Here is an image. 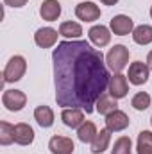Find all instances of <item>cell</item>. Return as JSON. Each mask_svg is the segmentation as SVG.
I'll return each instance as SVG.
<instances>
[{
	"mask_svg": "<svg viewBox=\"0 0 152 154\" xmlns=\"http://www.w3.org/2000/svg\"><path fill=\"white\" fill-rule=\"evenodd\" d=\"M61 118H63V124L72 129L81 127L84 124V113L81 108H65L61 113Z\"/></svg>",
	"mask_w": 152,
	"mask_h": 154,
	"instance_id": "obj_13",
	"label": "cell"
},
{
	"mask_svg": "<svg viewBox=\"0 0 152 154\" xmlns=\"http://www.w3.org/2000/svg\"><path fill=\"white\" fill-rule=\"evenodd\" d=\"M150 18H152V7H150Z\"/></svg>",
	"mask_w": 152,
	"mask_h": 154,
	"instance_id": "obj_29",
	"label": "cell"
},
{
	"mask_svg": "<svg viewBox=\"0 0 152 154\" xmlns=\"http://www.w3.org/2000/svg\"><path fill=\"white\" fill-rule=\"evenodd\" d=\"M111 31L116 36H127L134 31V22L125 14H116L111 20Z\"/></svg>",
	"mask_w": 152,
	"mask_h": 154,
	"instance_id": "obj_8",
	"label": "cell"
},
{
	"mask_svg": "<svg viewBox=\"0 0 152 154\" xmlns=\"http://www.w3.org/2000/svg\"><path fill=\"white\" fill-rule=\"evenodd\" d=\"M100 2H102V4H106V5H114L118 0H100Z\"/></svg>",
	"mask_w": 152,
	"mask_h": 154,
	"instance_id": "obj_28",
	"label": "cell"
},
{
	"mask_svg": "<svg viewBox=\"0 0 152 154\" xmlns=\"http://www.w3.org/2000/svg\"><path fill=\"white\" fill-rule=\"evenodd\" d=\"M34 118L41 127H50L54 124V111L48 106H38L34 109Z\"/></svg>",
	"mask_w": 152,
	"mask_h": 154,
	"instance_id": "obj_20",
	"label": "cell"
},
{
	"mask_svg": "<svg viewBox=\"0 0 152 154\" xmlns=\"http://www.w3.org/2000/svg\"><path fill=\"white\" fill-rule=\"evenodd\" d=\"M34 41L41 48H48V47L56 45V41H57V31L52 29V27H41L34 34Z\"/></svg>",
	"mask_w": 152,
	"mask_h": 154,
	"instance_id": "obj_12",
	"label": "cell"
},
{
	"mask_svg": "<svg viewBox=\"0 0 152 154\" xmlns=\"http://www.w3.org/2000/svg\"><path fill=\"white\" fill-rule=\"evenodd\" d=\"M116 100H118V99H114L111 93H106V91H104V93L99 97V100H97V104H95V106H97L95 109H97L100 115H109L111 111L116 109V106H118Z\"/></svg>",
	"mask_w": 152,
	"mask_h": 154,
	"instance_id": "obj_17",
	"label": "cell"
},
{
	"mask_svg": "<svg viewBox=\"0 0 152 154\" xmlns=\"http://www.w3.org/2000/svg\"><path fill=\"white\" fill-rule=\"evenodd\" d=\"M131 106H132L134 109H138V111H145V109L150 106V95L145 93V91L136 93V95L132 97V100H131Z\"/></svg>",
	"mask_w": 152,
	"mask_h": 154,
	"instance_id": "obj_24",
	"label": "cell"
},
{
	"mask_svg": "<svg viewBox=\"0 0 152 154\" xmlns=\"http://www.w3.org/2000/svg\"><path fill=\"white\" fill-rule=\"evenodd\" d=\"M52 61L57 106L93 113V106L111 79L102 52L84 39H68L57 43Z\"/></svg>",
	"mask_w": 152,
	"mask_h": 154,
	"instance_id": "obj_1",
	"label": "cell"
},
{
	"mask_svg": "<svg viewBox=\"0 0 152 154\" xmlns=\"http://www.w3.org/2000/svg\"><path fill=\"white\" fill-rule=\"evenodd\" d=\"M14 142V125L9 122H0V143L2 145H11Z\"/></svg>",
	"mask_w": 152,
	"mask_h": 154,
	"instance_id": "obj_23",
	"label": "cell"
},
{
	"mask_svg": "<svg viewBox=\"0 0 152 154\" xmlns=\"http://www.w3.org/2000/svg\"><path fill=\"white\" fill-rule=\"evenodd\" d=\"M129 116L125 115L123 111L120 109H114L109 115H106V127L111 131V133H116V131H123L127 125H129Z\"/></svg>",
	"mask_w": 152,
	"mask_h": 154,
	"instance_id": "obj_9",
	"label": "cell"
},
{
	"mask_svg": "<svg viewBox=\"0 0 152 154\" xmlns=\"http://www.w3.org/2000/svg\"><path fill=\"white\" fill-rule=\"evenodd\" d=\"M149 74H150V68L147 63H141V61H136L129 66V82L134 84V86H141L149 81Z\"/></svg>",
	"mask_w": 152,
	"mask_h": 154,
	"instance_id": "obj_5",
	"label": "cell"
},
{
	"mask_svg": "<svg viewBox=\"0 0 152 154\" xmlns=\"http://www.w3.org/2000/svg\"><path fill=\"white\" fill-rule=\"evenodd\" d=\"M27 102V97L22 90H5L2 95V104L9 109V111H20L23 109Z\"/></svg>",
	"mask_w": 152,
	"mask_h": 154,
	"instance_id": "obj_4",
	"label": "cell"
},
{
	"mask_svg": "<svg viewBox=\"0 0 152 154\" xmlns=\"http://www.w3.org/2000/svg\"><path fill=\"white\" fill-rule=\"evenodd\" d=\"M97 133L99 131H97V127H95L93 122H84L81 127H77V136H79V140L82 143H91L95 140Z\"/></svg>",
	"mask_w": 152,
	"mask_h": 154,
	"instance_id": "obj_18",
	"label": "cell"
},
{
	"mask_svg": "<svg viewBox=\"0 0 152 154\" xmlns=\"http://www.w3.org/2000/svg\"><path fill=\"white\" fill-rule=\"evenodd\" d=\"M136 151H138V154H152V133L150 131H141L138 134Z\"/></svg>",
	"mask_w": 152,
	"mask_h": 154,
	"instance_id": "obj_22",
	"label": "cell"
},
{
	"mask_svg": "<svg viewBox=\"0 0 152 154\" xmlns=\"http://www.w3.org/2000/svg\"><path fill=\"white\" fill-rule=\"evenodd\" d=\"M109 142H111V131H109L108 127H106V129H100V131L97 133L95 140L91 142V152L93 154H102L108 149Z\"/></svg>",
	"mask_w": 152,
	"mask_h": 154,
	"instance_id": "obj_16",
	"label": "cell"
},
{
	"mask_svg": "<svg viewBox=\"0 0 152 154\" xmlns=\"http://www.w3.org/2000/svg\"><path fill=\"white\" fill-rule=\"evenodd\" d=\"M132 39H134V43H138V45H149L152 43V27L150 25H138V27H134V31H132Z\"/></svg>",
	"mask_w": 152,
	"mask_h": 154,
	"instance_id": "obj_19",
	"label": "cell"
},
{
	"mask_svg": "<svg viewBox=\"0 0 152 154\" xmlns=\"http://www.w3.org/2000/svg\"><path fill=\"white\" fill-rule=\"evenodd\" d=\"M7 5H11V7H23L25 4H27V0H4Z\"/></svg>",
	"mask_w": 152,
	"mask_h": 154,
	"instance_id": "obj_26",
	"label": "cell"
},
{
	"mask_svg": "<svg viewBox=\"0 0 152 154\" xmlns=\"http://www.w3.org/2000/svg\"><path fill=\"white\" fill-rule=\"evenodd\" d=\"M106 63L114 74H120L129 63V48L125 45H114L106 56Z\"/></svg>",
	"mask_w": 152,
	"mask_h": 154,
	"instance_id": "obj_2",
	"label": "cell"
},
{
	"mask_svg": "<svg viewBox=\"0 0 152 154\" xmlns=\"http://www.w3.org/2000/svg\"><path fill=\"white\" fill-rule=\"evenodd\" d=\"M59 34L68 39H77L82 34V27L77 22H63L59 25Z\"/></svg>",
	"mask_w": 152,
	"mask_h": 154,
	"instance_id": "obj_21",
	"label": "cell"
},
{
	"mask_svg": "<svg viewBox=\"0 0 152 154\" xmlns=\"http://www.w3.org/2000/svg\"><path fill=\"white\" fill-rule=\"evenodd\" d=\"M147 65H149V68L152 70V50L149 52V56H147Z\"/></svg>",
	"mask_w": 152,
	"mask_h": 154,
	"instance_id": "obj_27",
	"label": "cell"
},
{
	"mask_svg": "<svg viewBox=\"0 0 152 154\" xmlns=\"http://www.w3.org/2000/svg\"><path fill=\"white\" fill-rule=\"evenodd\" d=\"M14 142L18 145H31L34 142V129L29 124H16L14 125Z\"/></svg>",
	"mask_w": 152,
	"mask_h": 154,
	"instance_id": "obj_14",
	"label": "cell"
},
{
	"mask_svg": "<svg viewBox=\"0 0 152 154\" xmlns=\"http://www.w3.org/2000/svg\"><path fill=\"white\" fill-rule=\"evenodd\" d=\"M150 124H152V118H150Z\"/></svg>",
	"mask_w": 152,
	"mask_h": 154,
	"instance_id": "obj_30",
	"label": "cell"
},
{
	"mask_svg": "<svg viewBox=\"0 0 152 154\" xmlns=\"http://www.w3.org/2000/svg\"><path fill=\"white\" fill-rule=\"evenodd\" d=\"M88 36H90V41H91L95 47H99V48L109 45V41H111V32H109V29L104 27V25H93V27L88 31Z\"/></svg>",
	"mask_w": 152,
	"mask_h": 154,
	"instance_id": "obj_11",
	"label": "cell"
},
{
	"mask_svg": "<svg viewBox=\"0 0 152 154\" xmlns=\"http://www.w3.org/2000/svg\"><path fill=\"white\" fill-rule=\"evenodd\" d=\"M48 149L52 154H72L75 145L72 142V138L66 136H52L48 142Z\"/></svg>",
	"mask_w": 152,
	"mask_h": 154,
	"instance_id": "obj_10",
	"label": "cell"
},
{
	"mask_svg": "<svg viewBox=\"0 0 152 154\" xmlns=\"http://www.w3.org/2000/svg\"><path fill=\"white\" fill-rule=\"evenodd\" d=\"M131 149H132L131 138H129V136H120V138L114 142L111 154H131Z\"/></svg>",
	"mask_w": 152,
	"mask_h": 154,
	"instance_id": "obj_25",
	"label": "cell"
},
{
	"mask_svg": "<svg viewBox=\"0 0 152 154\" xmlns=\"http://www.w3.org/2000/svg\"><path fill=\"white\" fill-rule=\"evenodd\" d=\"M39 14L47 22H56L61 16V4L57 0H45L39 7Z\"/></svg>",
	"mask_w": 152,
	"mask_h": 154,
	"instance_id": "obj_15",
	"label": "cell"
},
{
	"mask_svg": "<svg viewBox=\"0 0 152 154\" xmlns=\"http://www.w3.org/2000/svg\"><path fill=\"white\" fill-rule=\"evenodd\" d=\"M108 91L113 95L114 99H123L129 91V82H127V77L122 75V74H114L109 79V84H108Z\"/></svg>",
	"mask_w": 152,
	"mask_h": 154,
	"instance_id": "obj_7",
	"label": "cell"
},
{
	"mask_svg": "<svg viewBox=\"0 0 152 154\" xmlns=\"http://www.w3.org/2000/svg\"><path fill=\"white\" fill-rule=\"evenodd\" d=\"M27 70V61L25 57L22 56H13L9 59V63L5 65V70H4V82H16L20 81L23 74Z\"/></svg>",
	"mask_w": 152,
	"mask_h": 154,
	"instance_id": "obj_3",
	"label": "cell"
},
{
	"mask_svg": "<svg viewBox=\"0 0 152 154\" xmlns=\"http://www.w3.org/2000/svg\"><path fill=\"white\" fill-rule=\"evenodd\" d=\"M75 16L82 22H95L100 18V7L93 2H81L75 7Z\"/></svg>",
	"mask_w": 152,
	"mask_h": 154,
	"instance_id": "obj_6",
	"label": "cell"
}]
</instances>
